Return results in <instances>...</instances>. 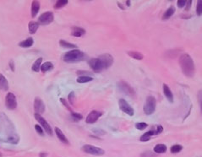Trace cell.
<instances>
[{
    "instance_id": "28",
    "label": "cell",
    "mask_w": 202,
    "mask_h": 157,
    "mask_svg": "<svg viewBox=\"0 0 202 157\" xmlns=\"http://www.w3.org/2000/svg\"><path fill=\"white\" fill-rule=\"evenodd\" d=\"M68 3H69L68 0H59V1H57V3L53 6V8L55 9H59L63 7H65L66 4H68Z\"/></svg>"
},
{
    "instance_id": "7",
    "label": "cell",
    "mask_w": 202,
    "mask_h": 157,
    "mask_svg": "<svg viewBox=\"0 0 202 157\" xmlns=\"http://www.w3.org/2000/svg\"><path fill=\"white\" fill-rule=\"evenodd\" d=\"M118 87H119V89L122 92L124 93V94L127 95V96H129L133 97L134 96V95H135V91H134V90L133 89V87H132L131 85H129L127 82L124 81V80L119 81V82L118 83Z\"/></svg>"
},
{
    "instance_id": "26",
    "label": "cell",
    "mask_w": 202,
    "mask_h": 157,
    "mask_svg": "<svg viewBox=\"0 0 202 157\" xmlns=\"http://www.w3.org/2000/svg\"><path fill=\"white\" fill-rule=\"evenodd\" d=\"M42 63V58H39L37 60L35 61V63L32 66V70L34 72H39L41 69V65Z\"/></svg>"
},
{
    "instance_id": "46",
    "label": "cell",
    "mask_w": 202,
    "mask_h": 157,
    "mask_svg": "<svg viewBox=\"0 0 202 157\" xmlns=\"http://www.w3.org/2000/svg\"><path fill=\"white\" fill-rule=\"evenodd\" d=\"M126 4L128 5V6H129V5H130V1H126Z\"/></svg>"
},
{
    "instance_id": "21",
    "label": "cell",
    "mask_w": 202,
    "mask_h": 157,
    "mask_svg": "<svg viewBox=\"0 0 202 157\" xmlns=\"http://www.w3.org/2000/svg\"><path fill=\"white\" fill-rule=\"evenodd\" d=\"M38 27H39V24L38 22H35V21H31L28 24V29H29V32L30 34H35L37 32V31L38 30Z\"/></svg>"
},
{
    "instance_id": "34",
    "label": "cell",
    "mask_w": 202,
    "mask_h": 157,
    "mask_svg": "<svg viewBox=\"0 0 202 157\" xmlns=\"http://www.w3.org/2000/svg\"><path fill=\"white\" fill-rule=\"evenodd\" d=\"M60 102H61V103H62V104H63V105H64V106H65V107H66V108H67V109L70 111V112H72V111H73L72 108L70 107V106L69 105L68 102H67L65 99H64V98H60Z\"/></svg>"
},
{
    "instance_id": "18",
    "label": "cell",
    "mask_w": 202,
    "mask_h": 157,
    "mask_svg": "<svg viewBox=\"0 0 202 157\" xmlns=\"http://www.w3.org/2000/svg\"><path fill=\"white\" fill-rule=\"evenodd\" d=\"M153 135H157V134H156V129H152V130H150V131H148V132H146V133H145V134H143L142 136L140 137V141H142V142L148 141V140H150V139H151L152 136H153Z\"/></svg>"
},
{
    "instance_id": "42",
    "label": "cell",
    "mask_w": 202,
    "mask_h": 157,
    "mask_svg": "<svg viewBox=\"0 0 202 157\" xmlns=\"http://www.w3.org/2000/svg\"><path fill=\"white\" fill-rule=\"evenodd\" d=\"M191 4H192V0L186 1V4H185V10H186V11L189 10L190 7H191Z\"/></svg>"
},
{
    "instance_id": "10",
    "label": "cell",
    "mask_w": 202,
    "mask_h": 157,
    "mask_svg": "<svg viewBox=\"0 0 202 157\" xmlns=\"http://www.w3.org/2000/svg\"><path fill=\"white\" fill-rule=\"evenodd\" d=\"M119 106L121 111H124V113L128 114L129 116H134V114L133 107L130 106L124 99H120L119 101Z\"/></svg>"
},
{
    "instance_id": "41",
    "label": "cell",
    "mask_w": 202,
    "mask_h": 157,
    "mask_svg": "<svg viewBox=\"0 0 202 157\" xmlns=\"http://www.w3.org/2000/svg\"><path fill=\"white\" fill-rule=\"evenodd\" d=\"M156 134H161L163 132V127L161 126V125H157L156 126Z\"/></svg>"
},
{
    "instance_id": "25",
    "label": "cell",
    "mask_w": 202,
    "mask_h": 157,
    "mask_svg": "<svg viewBox=\"0 0 202 157\" xmlns=\"http://www.w3.org/2000/svg\"><path fill=\"white\" fill-rule=\"evenodd\" d=\"M127 54H128L129 57H131L132 58H134V59H137V60H141V59H143V58H144V56H143L142 53H140V52H139L129 51L127 52Z\"/></svg>"
},
{
    "instance_id": "24",
    "label": "cell",
    "mask_w": 202,
    "mask_h": 157,
    "mask_svg": "<svg viewBox=\"0 0 202 157\" xmlns=\"http://www.w3.org/2000/svg\"><path fill=\"white\" fill-rule=\"evenodd\" d=\"M175 13V8L173 7V6H171L170 8H168V9L166 10V12L163 14V15H162V19H168L169 18H171L173 15V14Z\"/></svg>"
},
{
    "instance_id": "15",
    "label": "cell",
    "mask_w": 202,
    "mask_h": 157,
    "mask_svg": "<svg viewBox=\"0 0 202 157\" xmlns=\"http://www.w3.org/2000/svg\"><path fill=\"white\" fill-rule=\"evenodd\" d=\"M54 132H55V134H56V135H57V137H58V139H59L62 143L65 144H69V140H68V139L66 138V136H65V134H64V133L61 131L60 129H59V128H57V127H56L55 129H54Z\"/></svg>"
},
{
    "instance_id": "16",
    "label": "cell",
    "mask_w": 202,
    "mask_h": 157,
    "mask_svg": "<svg viewBox=\"0 0 202 157\" xmlns=\"http://www.w3.org/2000/svg\"><path fill=\"white\" fill-rule=\"evenodd\" d=\"M39 9H40V2L39 1H32V8H31V13H32V17L35 18L37 16V14L39 12Z\"/></svg>"
},
{
    "instance_id": "8",
    "label": "cell",
    "mask_w": 202,
    "mask_h": 157,
    "mask_svg": "<svg viewBox=\"0 0 202 157\" xmlns=\"http://www.w3.org/2000/svg\"><path fill=\"white\" fill-rule=\"evenodd\" d=\"M5 106L9 110H14L17 107V100L16 96L13 93L9 92L5 96Z\"/></svg>"
},
{
    "instance_id": "36",
    "label": "cell",
    "mask_w": 202,
    "mask_h": 157,
    "mask_svg": "<svg viewBox=\"0 0 202 157\" xmlns=\"http://www.w3.org/2000/svg\"><path fill=\"white\" fill-rule=\"evenodd\" d=\"M74 97H75V95H74V91H71L69 93V96H68V100H69V102L71 104V105H74Z\"/></svg>"
},
{
    "instance_id": "17",
    "label": "cell",
    "mask_w": 202,
    "mask_h": 157,
    "mask_svg": "<svg viewBox=\"0 0 202 157\" xmlns=\"http://www.w3.org/2000/svg\"><path fill=\"white\" fill-rule=\"evenodd\" d=\"M0 90L5 91L9 90V82L5 75L2 74H0Z\"/></svg>"
},
{
    "instance_id": "23",
    "label": "cell",
    "mask_w": 202,
    "mask_h": 157,
    "mask_svg": "<svg viewBox=\"0 0 202 157\" xmlns=\"http://www.w3.org/2000/svg\"><path fill=\"white\" fill-rule=\"evenodd\" d=\"M59 45L62 46V47L66 48V49H76V48H77V46H76V45H74L73 43H70V42H66L65 40H60Z\"/></svg>"
},
{
    "instance_id": "43",
    "label": "cell",
    "mask_w": 202,
    "mask_h": 157,
    "mask_svg": "<svg viewBox=\"0 0 202 157\" xmlns=\"http://www.w3.org/2000/svg\"><path fill=\"white\" fill-rule=\"evenodd\" d=\"M9 68H10V70L11 71H13L14 72V70H15V67H14V62L13 60H10L9 61Z\"/></svg>"
},
{
    "instance_id": "12",
    "label": "cell",
    "mask_w": 202,
    "mask_h": 157,
    "mask_svg": "<svg viewBox=\"0 0 202 157\" xmlns=\"http://www.w3.org/2000/svg\"><path fill=\"white\" fill-rule=\"evenodd\" d=\"M34 111H35V113L40 114V115L45 111V104L39 97H36L34 100Z\"/></svg>"
},
{
    "instance_id": "20",
    "label": "cell",
    "mask_w": 202,
    "mask_h": 157,
    "mask_svg": "<svg viewBox=\"0 0 202 157\" xmlns=\"http://www.w3.org/2000/svg\"><path fill=\"white\" fill-rule=\"evenodd\" d=\"M167 146L163 144H158L153 149L154 153H156V154H164L167 151Z\"/></svg>"
},
{
    "instance_id": "11",
    "label": "cell",
    "mask_w": 202,
    "mask_h": 157,
    "mask_svg": "<svg viewBox=\"0 0 202 157\" xmlns=\"http://www.w3.org/2000/svg\"><path fill=\"white\" fill-rule=\"evenodd\" d=\"M102 116V112L97 110H92L86 117V123L88 124H93L97 122L99 117Z\"/></svg>"
},
{
    "instance_id": "35",
    "label": "cell",
    "mask_w": 202,
    "mask_h": 157,
    "mask_svg": "<svg viewBox=\"0 0 202 157\" xmlns=\"http://www.w3.org/2000/svg\"><path fill=\"white\" fill-rule=\"evenodd\" d=\"M201 5H202V1H198V4H197V8H196V14H197L198 16H200L202 14V8H201Z\"/></svg>"
},
{
    "instance_id": "33",
    "label": "cell",
    "mask_w": 202,
    "mask_h": 157,
    "mask_svg": "<svg viewBox=\"0 0 202 157\" xmlns=\"http://www.w3.org/2000/svg\"><path fill=\"white\" fill-rule=\"evenodd\" d=\"M76 74H78L79 76H91V77H92V73L88 72V71H85V70H78L76 72Z\"/></svg>"
},
{
    "instance_id": "44",
    "label": "cell",
    "mask_w": 202,
    "mask_h": 157,
    "mask_svg": "<svg viewBox=\"0 0 202 157\" xmlns=\"http://www.w3.org/2000/svg\"><path fill=\"white\" fill-rule=\"evenodd\" d=\"M39 156H40V157H47V153L41 152L40 154H39Z\"/></svg>"
},
{
    "instance_id": "39",
    "label": "cell",
    "mask_w": 202,
    "mask_h": 157,
    "mask_svg": "<svg viewBox=\"0 0 202 157\" xmlns=\"http://www.w3.org/2000/svg\"><path fill=\"white\" fill-rule=\"evenodd\" d=\"M185 4H186V1L185 0H179L177 2V5L179 7V9H183L184 7H185Z\"/></svg>"
},
{
    "instance_id": "6",
    "label": "cell",
    "mask_w": 202,
    "mask_h": 157,
    "mask_svg": "<svg viewBox=\"0 0 202 157\" xmlns=\"http://www.w3.org/2000/svg\"><path fill=\"white\" fill-rule=\"evenodd\" d=\"M34 117H35V118H36V120L39 123V124L41 126V128H43L44 130H45V132H46L47 134H48V135H50V136H53V131L52 129V128H51V126L49 125V123L47 122L42 117H41L40 114H37V113H35L34 114Z\"/></svg>"
},
{
    "instance_id": "19",
    "label": "cell",
    "mask_w": 202,
    "mask_h": 157,
    "mask_svg": "<svg viewBox=\"0 0 202 157\" xmlns=\"http://www.w3.org/2000/svg\"><path fill=\"white\" fill-rule=\"evenodd\" d=\"M33 44H34V40H33L32 37H28L27 39L20 42L18 45L19 46L23 47V48H29V47L32 46Z\"/></svg>"
},
{
    "instance_id": "38",
    "label": "cell",
    "mask_w": 202,
    "mask_h": 157,
    "mask_svg": "<svg viewBox=\"0 0 202 157\" xmlns=\"http://www.w3.org/2000/svg\"><path fill=\"white\" fill-rule=\"evenodd\" d=\"M35 129L37 132V134H40L41 136H43L44 135V132H43V129H42V128H41L40 125H35Z\"/></svg>"
},
{
    "instance_id": "2",
    "label": "cell",
    "mask_w": 202,
    "mask_h": 157,
    "mask_svg": "<svg viewBox=\"0 0 202 157\" xmlns=\"http://www.w3.org/2000/svg\"><path fill=\"white\" fill-rule=\"evenodd\" d=\"M179 65L182 72L188 78H192L195 74V66L192 58L188 53H183L179 57Z\"/></svg>"
},
{
    "instance_id": "1",
    "label": "cell",
    "mask_w": 202,
    "mask_h": 157,
    "mask_svg": "<svg viewBox=\"0 0 202 157\" xmlns=\"http://www.w3.org/2000/svg\"><path fill=\"white\" fill-rule=\"evenodd\" d=\"M88 64L95 73H100L102 70L110 68L113 64V58L109 53H104L99 56V58H91Z\"/></svg>"
},
{
    "instance_id": "29",
    "label": "cell",
    "mask_w": 202,
    "mask_h": 157,
    "mask_svg": "<svg viewBox=\"0 0 202 157\" xmlns=\"http://www.w3.org/2000/svg\"><path fill=\"white\" fill-rule=\"evenodd\" d=\"M20 141V138L17 135H11L7 138V142L12 144H17Z\"/></svg>"
},
{
    "instance_id": "13",
    "label": "cell",
    "mask_w": 202,
    "mask_h": 157,
    "mask_svg": "<svg viewBox=\"0 0 202 157\" xmlns=\"http://www.w3.org/2000/svg\"><path fill=\"white\" fill-rule=\"evenodd\" d=\"M86 34V30L84 28L74 26L71 28V36L74 37H81Z\"/></svg>"
},
{
    "instance_id": "14",
    "label": "cell",
    "mask_w": 202,
    "mask_h": 157,
    "mask_svg": "<svg viewBox=\"0 0 202 157\" xmlns=\"http://www.w3.org/2000/svg\"><path fill=\"white\" fill-rule=\"evenodd\" d=\"M163 94L170 103H173V94L171 91L170 88L167 85V84H163Z\"/></svg>"
},
{
    "instance_id": "40",
    "label": "cell",
    "mask_w": 202,
    "mask_h": 157,
    "mask_svg": "<svg viewBox=\"0 0 202 157\" xmlns=\"http://www.w3.org/2000/svg\"><path fill=\"white\" fill-rule=\"evenodd\" d=\"M93 132H94V134H97V135H104V134H106V132L104 130L98 129H93Z\"/></svg>"
},
{
    "instance_id": "37",
    "label": "cell",
    "mask_w": 202,
    "mask_h": 157,
    "mask_svg": "<svg viewBox=\"0 0 202 157\" xmlns=\"http://www.w3.org/2000/svg\"><path fill=\"white\" fill-rule=\"evenodd\" d=\"M140 157H156V153L152 151H145L140 155Z\"/></svg>"
},
{
    "instance_id": "5",
    "label": "cell",
    "mask_w": 202,
    "mask_h": 157,
    "mask_svg": "<svg viewBox=\"0 0 202 157\" xmlns=\"http://www.w3.org/2000/svg\"><path fill=\"white\" fill-rule=\"evenodd\" d=\"M81 150L85 153L90 154V155H93V156H102V155L105 154V150L103 149L96 147V146H93V145H91V144L83 145Z\"/></svg>"
},
{
    "instance_id": "9",
    "label": "cell",
    "mask_w": 202,
    "mask_h": 157,
    "mask_svg": "<svg viewBox=\"0 0 202 157\" xmlns=\"http://www.w3.org/2000/svg\"><path fill=\"white\" fill-rule=\"evenodd\" d=\"M54 20V15L52 12H45L43 14L40 15V17L38 18V24L41 25H49Z\"/></svg>"
},
{
    "instance_id": "32",
    "label": "cell",
    "mask_w": 202,
    "mask_h": 157,
    "mask_svg": "<svg viewBox=\"0 0 202 157\" xmlns=\"http://www.w3.org/2000/svg\"><path fill=\"white\" fill-rule=\"evenodd\" d=\"M71 117H72V118H73L74 121H76V122L82 120V118H83L82 115H81L80 113L74 112V111H72V112H71Z\"/></svg>"
},
{
    "instance_id": "45",
    "label": "cell",
    "mask_w": 202,
    "mask_h": 157,
    "mask_svg": "<svg viewBox=\"0 0 202 157\" xmlns=\"http://www.w3.org/2000/svg\"><path fill=\"white\" fill-rule=\"evenodd\" d=\"M199 100H200V106H201V91L199 92Z\"/></svg>"
},
{
    "instance_id": "22",
    "label": "cell",
    "mask_w": 202,
    "mask_h": 157,
    "mask_svg": "<svg viewBox=\"0 0 202 157\" xmlns=\"http://www.w3.org/2000/svg\"><path fill=\"white\" fill-rule=\"evenodd\" d=\"M54 69V65L53 64L52 62H46L44 64L41 65V72H47V71H51L52 70Z\"/></svg>"
},
{
    "instance_id": "3",
    "label": "cell",
    "mask_w": 202,
    "mask_h": 157,
    "mask_svg": "<svg viewBox=\"0 0 202 157\" xmlns=\"http://www.w3.org/2000/svg\"><path fill=\"white\" fill-rule=\"evenodd\" d=\"M85 58H86L85 53L76 48V49L67 52L63 57V60L68 64H73V63H77L80 61L84 60Z\"/></svg>"
},
{
    "instance_id": "4",
    "label": "cell",
    "mask_w": 202,
    "mask_h": 157,
    "mask_svg": "<svg viewBox=\"0 0 202 157\" xmlns=\"http://www.w3.org/2000/svg\"><path fill=\"white\" fill-rule=\"evenodd\" d=\"M156 98L152 96H149L146 98V101L144 105V112L146 115H152L156 111Z\"/></svg>"
},
{
    "instance_id": "27",
    "label": "cell",
    "mask_w": 202,
    "mask_h": 157,
    "mask_svg": "<svg viewBox=\"0 0 202 157\" xmlns=\"http://www.w3.org/2000/svg\"><path fill=\"white\" fill-rule=\"evenodd\" d=\"M92 80H93V78L91 76H79L76 79V81L80 84L87 83V82H90Z\"/></svg>"
},
{
    "instance_id": "30",
    "label": "cell",
    "mask_w": 202,
    "mask_h": 157,
    "mask_svg": "<svg viewBox=\"0 0 202 157\" xmlns=\"http://www.w3.org/2000/svg\"><path fill=\"white\" fill-rule=\"evenodd\" d=\"M183 150V146L180 144H174L171 147V152L173 154H176V153L180 152Z\"/></svg>"
},
{
    "instance_id": "31",
    "label": "cell",
    "mask_w": 202,
    "mask_h": 157,
    "mask_svg": "<svg viewBox=\"0 0 202 157\" xmlns=\"http://www.w3.org/2000/svg\"><path fill=\"white\" fill-rule=\"evenodd\" d=\"M147 127H148V124H147L146 123H144V122H141V123H135V128H136L138 130L146 129Z\"/></svg>"
}]
</instances>
